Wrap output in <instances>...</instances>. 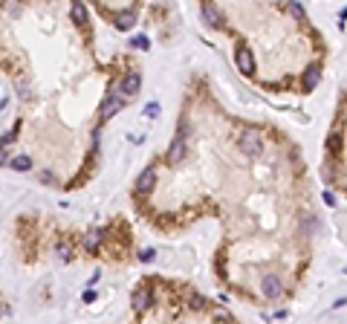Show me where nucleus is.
<instances>
[{
    "label": "nucleus",
    "mask_w": 347,
    "mask_h": 324,
    "mask_svg": "<svg viewBox=\"0 0 347 324\" xmlns=\"http://www.w3.org/2000/svg\"><path fill=\"white\" fill-rule=\"evenodd\" d=\"M153 258H156V252H153V249H145V252H139V260H145V263H150Z\"/></svg>",
    "instance_id": "obj_17"
},
{
    "label": "nucleus",
    "mask_w": 347,
    "mask_h": 324,
    "mask_svg": "<svg viewBox=\"0 0 347 324\" xmlns=\"http://www.w3.org/2000/svg\"><path fill=\"white\" fill-rule=\"evenodd\" d=\"M237 67H240L243 75H255V55H252V50H246V47L237 50Z\"/></svg>",
    "instance_id": "obj_9"
},
{
    "label": "nucleus",
    "mask_w": 347,
    "mask_h": 324,
    "mask_svg": "<svg viewBox=\"0 0 347 324\" xmlns=\"http://www.w3.org/2000/svg\"><path fill=\"white\" fill-rule=\"evenodd\" d=\"M188 307H191V310H203V307H206L203 295H191V298H188Z\"/></svg>",
    "instance_id": "obj_15"
},
{
    "label": "nucleus",
    "mask_w": 347,
    "mask_h": 324,
    "mask_svg": "<svg viewBox=\"0 0 347 324\" xmlns=\"http://www.w3.org/2000/svg\"><path fill=\"white\" fill-rule=\"evenodd\" d=\"M324 203H327V205H336V197H333L330 191H324Z\"/></svg>",
    "instance_id": "obj_20"
},
{
    "label": "nucleus",
    "mask_w": 347,
    "mask_h": 324,
    "mask_svg": "<svg viewBox=\"0 0 347 324\" xmlns=\"http://www.w3.org/2000/svg\"><path fill=\"white\" fill-rule=\"evenodd\" d=\"M286 12H289V15L295 17V20H304V9H301L298 3H289V6H286Z\"/></svg>",
    "instance_id": "obj_14"
},
{
    "label": "nucleus",
    "mask_w": 347,
    "mask_h": 324,
    "mask_svg": "<svg viewBox=\"0 0 347 324\" xmlns=\"http://www.w3.org/2000/svg\"><path fill=\"white\" fill-rule=\"evenodd\" d=\"M261 290H264L266 298H281L283 295V281L278 275H266L264 281H261Z\"/></svg>",
    "instance_id": "obj_8"
},
{
    "label": "nucleus",
    "mask_w": 347,
    "mask_h": 324,
    "mask_svg": "<svg viewBox=\"0 0 347 324\" xmlns=\"http://www.w3.org/2000/svg\"><path fill=\"white\" fill-rule=\"evenodd\" d=\"M342 148V139L339 136H330V151H339Z\"/></svg>",
    "instance_id": "obj_18"
},
{
    "label": "nucleus",
    "mask_w": 347,
    "mask_h": 324,
    "mask_svg": "<svg viewBox=\"0 0 347 324\" xmlns=\"http://www.w3.org/2000/svg\"><path fill=\"white\" fill-rule=\"evenodd\" d=\"M55 255L61 258V260H72V246H69L67 240H58V243H55Z\"/></svg>",
    "instance_id": "obj_12"
},
{
    "label": "nucleus",
    "mask_w": 347,
    "mask_h": 324,
    "mask_svg": "<svg viewBox=\"0 0 347 324\" xmlns=\"http://www.w3.org/2000/svg\"><path fill=\"white\" fill-rule=\"evenodd\" d=\"M145 116L156 119V116H159V104H156V102H153V104H148V107H145Z\"/></svg>",
    "instance_id": "obj_16"
},
{
    "label": "nucleus",
    "mask_w": 347,
    "mask_h": 324,
    "mask_svg": "<svg viewBox=\"0 0 347 324\" xmlns=\"http://www.w3.org/2000/svg\"><path fill=\"white\" fill-rule=\"evenodd\" d=\"M96 12L101 17H110V23H113L119 32H128L133 29V23H136V6L133 9H107V6H96Z\"/></svg>",
    "instance_id": "obj_1"
},
{
    "label": "nucleus",
    "mask_w": 347,
    "mask_h": 324,
    "mask_svg": "<svg viewBox=\"0 0 347 324\" xmlns=\"http://www.w3.org/2000/svg\"><path fill=\"white\" fill-rule=\"evenodd\" d=\"M318 78H321V67H318V64L307 67V72H304V90H313V87L318 84Z\"/></svg>",
    "instance_id": "obj_11"
},
{
    "label": "nucleus",
    "mask_w": 347,
    "mask_h": 324,
    "mask_svg": "<svg viewBox=\"0 0 347 324\" xmlns=\"http://www.w3.org/2000/svg\"><path fill=\"white\" fill-rule=\"evenodd\" d=\"M131 44H133V47H139V50H150V41L145 38V35H133Z\"/></svg>",
    "instance_id": "obj_13"
},
{
    "label": "nucleus",
    "mask_w": 347,
    "mask_h": 324,
    "mask_svg": "<svg viewBox=\"0 0 347 324\" xmlns=\"http://www.w3.org/2000/svg\"><path fill=\"white\" fill-rule=\"evenodd\" d=\"M214 319H217V322H231V316L226 313V310H220V313H217Z\"/></svg>",
    "instance_id": "obj_19"
},
{
    "label": "nucleus",
    "mask_w": 347,
    "mask_h": 324,
    "mask_svg": "<svg viewBox=\"0 0 347 324\" xmlns=\"http://www.w3.org/2000/svg\"><path fill=\"white\" fill-rule=\"evenodd\" d=\"M237 148L246 156H261L264 154V136L255 130V128H243L240 136H237Z\"/></svg>",
    "instance_id": "obj_3"
},
{
    "label": "nucleus",
    "mask_w": 347,
    "mask_h": 324,
    "mask_svg": "<svg viewBox=\"0 0 347 324\" xmlns=\"http://www.w3.org/2000/svg\"><path fill=\"white\" fill-rule=\"evenodd\" d=\"M203 17H206L208 26H220L223 23V15H220V9H217L214 3H203Z\"/></svg>",
    "instance_id": "obj_10"
},
{
    "label": "nucleus",
    "mask_w": 347,
    "mask_h": 324,
    "mask_svg": "<svg viewBox=\"0 0 347 324\" xmlns=\"http://www.w3.org/2000/svg\"><path fill=\"white\" fill-rule=\"evenodd\" d=\"M125 104H128V102H125V99L116 93V84L110 81V84H107V96H104V102H101V107H99V119L107 122L110 116H113V113H119Z\"/></svg>",
    "instance_id": "obj_4"
},
{
    "label": "nucleus",
    "mask_w": 347,
    "mask_h": 324,
    "mask_svg": "<svg viewBox=\"0 0 347 324\" xmlns=\"http://www.w3.org/2000/svg\"><path fill=\"white\" fill-rule=\"evenodd\" d=\"M188 122L180 119V130H177V136L171 139V145H168V154L165 159L171 162V165H180L182 159H185V154H188V145H185V136H188Z\"/></svg>",
    "instance_id": "obj_2"
},
{
    "label": "nucleus",
    "mask_w": 347,
    "mask_h": 324,
    "mask_svg": "<svg viewBox=\"0 0 347 324\" xmlns=\"http://www.w3.org/2000/svg\"><path fill=\"white\" fill-rule=\"evenodd\" d=\"M156 186V171L153 168H145L142 171V174H139V177H136V194H139V197H145V194H150V188Z\"/></svg>",
    "instance_id": "obj_7"
},
{
    "label": "nucleus",
    "mask_w": 347,
    "mask_h": 324,
    "mask_svg": "<svg viewBox=\"0 0 347 324\" xmlns=\"http://www.w3.org/2000/svg\"><path fill=\"white\" fill-rule=\"evenodd\" d=\"M153 304H156V292H153L150 284L133 290V310H136V313H145V310H150Z\"/></svg>",
    "instance_id": "obj_6"
},
{
    "label": "nucleus",
    "mask_w": 347,
    "mask_h": 324,
    "mask_svg": "<svg viewBox=\"0 0 347 324\" xmlns=\"http://www.w3.org/2000/svg\"><path fill=\"white\" fill-rule=\"evenodd\" d=\"M142 90V75L136 72V69H131V72H125L122 78H119V84H116V93L125 99V102H131L133 96Z\"/></svg>",
    "instance_id": "obj_5"
}]
</instances>
